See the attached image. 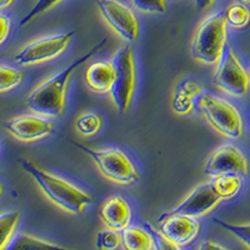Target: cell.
Instances as JSON below:
<instances>
[{"label": "cell", "mask_w": 250, "mask_h": 250, "mask_svg": "<svg viewBox=\"0 0 250 250\" xmlns=\"http://www.w3.org/2000/svg\"><path fill=\"white\" fill-rule=\"evenodd\" d=\"M106 38L98 43L97 45L91 48L88 53L73 60L66 68L60 70L53 77L48 78L43 83L29 94L26 99V105L33 113L40 114L48 118L60 117L64 113V106H65V93L66 86H68L69 79L71 74L74 73L75 69L79 68L82 64L93 58L98 51L106 44Z\"/></svg>", "instance_id": "6da1fadb"}, {"label": "cell", "mask_w": 250, "mask_h": 250, "mask_svg": "<svg viewBox=\"0 0 250 250\" xmlns=\"http://www.w3.org/2000/svg\"><path fill=\"white\" fill-rule=\"evenodd\" d=\"M20 165L35 180L40 190L53 204L71 214H80L91 203L90 194L82 190L68 180L40 169L34 163L21 160Z\"/></svg>", "instance_id": "7a4b0ae2"}, {"label": "cell", "mask_w": 250, "mask_h": 250, "mask_svg": "<svg viewBox=\"0 0 250 250\" xmlns=\"http://www.w3.org/2000/svg\"><path fill=\"white\" fill-rule=\"evenodd\" d=\"M195 108L200 110L214 130L229 139H242L244 137V123L242 114L235 105L223 98L209 93H202L194 100Z\"/></svg>", "instance_id": "3957f363"}, {"label": "cell", "mask_w": 250, "mask_h": 250, "mask_svg": "<svg viewBox=\"0 0 250 250\" xmlns=\"http://www.w3.org/2000/svg\"><path fill=\"white\" fill-rule=\"evenodd\" d=\"M225 13L218 12L205 18L198 25L191 43V55L208 65L218 64L227 46Z\"/></svg>", "instance_id": "277c9868"}, {"label": "cell", "mask_w": 250, "mask_h": 250, "mask_svg": "<svg viewBox=\"0 0 250 250\" xmlns=\"http://www.w3.org/2000/svg\"><path fill=\"white\" fill-rule=\"evenodd\" d=\"M90 156L103 176L122 185H131L139 180V173L126 154L118 148L91 149L82 144H75Z\"/></svg>", "instance_id": "5b68a950"}, {"label": "cell", "mask_w": 250, "mask_h": 250, "mask_svg": "<svg viewBox=\"0 0 250 250\" xmlns=\"http://www.w3.org/2000/svg\"><path fill=\"white\" fill-rule=\"evenodd\" d=\"M114 82L110 95L114 105L120 113H125L130 106L135 88V62L133 48L124 45L118 49L113 58Z\"/></svg>", "instance_id": "8992f818"}, {"label": "cell", "mask_w": 250, "mask_h": 250, "mask_svg": "<svg viewBox=\"0 0 250 250\" xmlns=\"http://www.w3.org/2000/svg\"><path fill=\"white\" fill-rule=\"evenodd\" d=\"M213 84L231 97L243 98L249 91V73L231 46L227 45L213 75Z\"/></svg>", "instance_id": "52a82bcc"}, {"label": "cell", "mask_w": 250, "mask_h": 250, "mask_svg": "<svg viewBox=\"0 0 250 250\" xmlns=\"http://www.w3.org/2000/svg\"><path fill=\"white\" fill-rule=\"evenodd\" d=\"M75 33H77L75 30H70L33 40L15 55L14 60L21 66L35 65L40 62H49L59 57L62 51L66 50Z\"/></svg>", "instance_id": "ba28073f"}, {"label": "cell", "mask_w": 250, "mask_h": 250, "mask_svg": "<svg viewBox=\"0 0 250 250\" xmlns=\"http://www.w3.org/2000/svg\"><path fill=\"white\" fill-rule=\"evenodd\" d=\"M100 14L123 39L134 42L139 35V21L133 9L119 0H97Z\"/></svg>", "instance_id": "9c48e42d"}, {"label": "cell", "mask_w": 250, "mask_h": 250, "mask_svg": "<svg viewBox=\"0 0 250 250\" xmlns=\"http://www.w3.org/2000/svg\"><path fill=\"white\" fill-rule=\"evenodd\" d=\"M204 170L210 178L224 174H235L244 178L249 174V163L247 156L236 145L227 143L211 153L208 158Z\"/></svg>", "instance_id": "30bf717a"}, {"label": "cell", "mask_w": 250, "mask_h": 250, "mask_svg": "<svg viewBox=\"0 0 250 250\" xmlns=\"http://www.w3.org/2000/svg\"><path fill=\"white\" fill-rule=\"evenodd\" d=\"M220 196L215 191L213 183H204L196 187L189 195L175 208L162 214L159 219L169 215H187L191 218H200L210 213L220 202Z\"/></svg>", "instance_id": "8fae6325"}, {"label": "cell", "mask_w": 250, "mask_h": 250, "mask_svg": "<svg viewBox=\"0 0 250 250\" xmlns=\"http://www.w3.org/2000/svg\"><path fill=\"white\" fill-rule=\"evenodd\" d=\"M9 134L21 142H35L50 135L54 131V123L40 114L19 115L4 123Z\"/></svg>", "instance_id": "7c38bea8"}, {"label": "cell", "mask_w": 250, "mask_h": 250, "mask_svg": "<svg viewBox=\"0 0 250 250\" xmlns=\"http://www.w3.org/2000/svg\"><path fill=\"white\" fill-rule=\"evenodd\" d=\"M158 223L160 225L159 230L180 248L193 242L200 229L198 220L187 215L165 216L158 219Z\"/></svg>", "instance_id": "4fadbf2b"}, {"label": "cell", "mask_w": 250, "mask_h": 250, "mask_svg": "<svg viewBox=\"0 0 250 250\" xmlns=\"http://www.w3.org/2000/svg\"><path fill=\"white\" fill-rule=\"evenodd\" d=\"M100 220L108 229L122 231L130 225L131 208L119 194L108 196L99 209Z\"/></svg>", "instance_id": "5bb4252c"}, {"label": "cell", "mask_w": 250, "mask_h": 250, "mask_svg": "<svg viewBox=\"0 0 250 250\" xmlns=\"http://www.w3.org/2000/svg\"><path fill=\"white\" fill-rule=\"evenodd\" d=\"M84 80H85L86 86L94 93H110L114 82L113 62H105V60L91 62L85 69Z\"/></svg>", "instance_id": "9a60e30c"}, {"label": "cell", "mask_w": 250, "mask_h": 250, "mask_svg": "<svg viewBox=\"0 0 250 250\" xmlns=\"http://www.w3.org/2000/svg\"><path fill=\"white\" fill-rule=\"evenodd\" d=\"M122 245L126 250H151L154 249L153 239L144 227L129 225L120 231Z\"/></svg>", "instance_id": "2e32d148"}, {"label": "cell", "mask_w": 250, "mask_h": 250, "mask_svg": "<svg viewBox=\"0 0 250 250\" xmlns=\"http://www.w3.org/2000/svg\"><path fill=\"white\" fill-rule=\"evenodd\" d=\"M213 187L222 200H229L236 195L242 188V176L224 174L213 178Z\"/></svg>", "instance_id": "e0dca14e"}, {"label": "cell", "mask_w": 250, "mask_h": 250, "mask_svg": "<svg viewBox=\"0 0 250 250\" xmlns=\"http://www.w3.org/2000/svg\"><path fill=\"white\" fill-rule=\"evenodd\" d=\"M20 220V213L18 210H10L0 213V250L6 249L8 244L14 236Z\"/></svg>", "instance_id": "ac0fdd59"}, {"label": "cell", "mask_w": 250, "mask_h": 250, "mask_svg": "<svg viewBox=\"0 0 250 250\" xmlns=\"http://www.w3.org/2000/svg\"><path fill=\"white\" fill-rule=\"evenodd\" d=\"M44 248H62L60 245L50 243L45 239L37 238L34 235L20 233L13 236L10 243L8 244L6 249H44Z\"/></svg>", "instance_id": "d6986e66"}, {"label": "cell", "mask_w": 250, "mask_h": 250, "mask_svg": "<svg viewBox=\"0 0 250 250\" xmlns=\"http://www.w3.org/2000/svg\"><path fill=\"white\" fill-rule=\"evenodd\" d=\"M224 13L227 24L234 29H243L250 23V10L244 4L235 1L228 6Z\"/></svg>", "instance_id": "ffe728a7"}, {"label": "cell", "mask_w": 250, "mask_h": 250, "mask_svg": "<svg viewBox=\"0 0 250 250\" xmlns=\"http://www.w3.org/2000/svg\"><path fill=\"white\" fill-rule=\"evenodd\" d=\"M23 71L5 64H0V93L13 90L23 82Z\"/></svg>", "instance_id": "44dd1931"}, {"label": "cell", "mask_w": 250, "mask_h": 250, "mask_svg": "<svg viewBox=\"0 0 250 250\" xmlns=\"http://www.w3.org/2000/svg\"><path fill=\"white\" fill-rule=\"evenodd\" d=\"M102 128V118L95 113H85L75 122V129L84 137H91Z\"/></svg>", "instance_id": "7402d4cb"}, {"label": "cell", "mask_w": 250, "mask_h": 250, "mask_svg": "<svg viewBox=\"0 0 250 250\" xmlns=\"http://www.w3.org/2000/svg\"><path fill=\"white\" fill-rule=\"evenodd\" d=\"M214 223L233 234L235 238H238L243 244H245L250 249V224H230V223L223 222L218 218L214 219Z\"/></svg>", "instance_id": "603a6c76"}, {"label": "cell", "mask_w": 250, "mask_h": 250, "mask_svg": "<svg viewBox=\"0 0 250 250\" xmlns=\"http://www.w3.org/2000/svg\"><path fill=\"white\" fill-rule=\"evenodd\" d=\"M122 245V234L120 231L105 229L100 230L97 234V248L98 249L114 250Z\"/></svg>", "instance_id": "cb8c5ba5"}, {"label": "cell", "mask_w": 250, "mask_h": 250, "mask_svg": "<svg viewBox=\"0 0 250 250\" xmlns=\"http://www.w3.org/2000/svg\"><path fill=\"white\" fill-rule=\"evenodd\" d=\"M193 108H195L194 98H191L190 95H188L185 91H183L182 89L178 86L173 95L174 111H175L176 114H179V115H187V114H189L193 110Z\"/></svg>", "instance_id": "d4e9b609"}, {"label": "cell", "mask_w": 250, "mask_h": 250, "mask_svg": "<svg viewBox=\"0 0 250 250\" xmlns=\"http://www.w3.org/2000/svg\"><path fill=\"white\" fill-rule=\"evenodd\" d=\"M60 1H62V0H37V3L29 10L28 14L20 20V26L26 25V24L30 23L31 20H34L39 15L49 12L51 8H54L55 5H58Z\"/></svg>", "instance_id": "484cf974"}, {"label": "cell", "mask_w": 250, "mask_h": 250, "mask_svg": "<svg viewBox=\"0 0 250 250\" xmlns=\"http://www.w3.org/2000/svg\"><path fill=\"white\" fill-rule=\"evenodd\" d=\"M144 228L149 231V234L151 235L153 239L154 249L158 250H173V249H180L179 245H176L175 243H173L171 240H169L159 229H155V228L151 227L149 223H144Z\"/></svg>", "instance_id": "4316f807"}, {"label": "cell", "mask_w": 250, "mask_h": 250, "mask_svg": "<svg viewBox=\"0 0 250 250\" xmlns=\"http://www.w3.org/2000/svg\"><path fill=\"white\" fill-rule=\"evenodd\" d=\"M133 5L144 13L162 14L167 9V0H131Z\"/></svg>", "instance_id": "83f0119b"}, {"label": "cell", "mask_w": 250, "mask_h": 250, "mask_svg": "<svg viewBox=\"0 0 250 250\" xmlns=\"http://www.w3.org/2000/svg\"><path fill=\"white\" fill-rule=\"evenodd\" d=\"M179 88L183 91H185L188 95H190L191 98H194V100L203 91L202 86L199 85V83L195 82L194 79H184L183 82H180Z\"/></svg>", "instance_id": "f1b7e54d"}, {"label": "cell", "mask_w": 250, "mask_h": 250, "mask_svg": "<svg viewBox=\"0 0 250 250\" xmlns=\"http://www.w3.org/2000/svg\"><path fill=\"white\" fill-rule=\"evenodd\" d=\"M10 29H12V20H10V18L8 15L3 14V13H0V45L9 37Z\"/></svg>", "instance_id": "f546056e"}, {"label": "cell", "mask_w": 250, "mask_h": 250, "mask_svg": "<svg viewBox=\"0 0 250 250\" xmlns=\"http://www.w3.org/2000/svg\"><path fill=\"white\" fill-rule=\"evenodd\" d=\"M198 249L199 250H210V249H225V248L223 247V245L213 243L211 240H205V242H203L202 244L198 247Z\"/></svg>", "instance_id": "4dcf8cb0"}, {"label": "cell", "mask_w": 250, "mask_h": 250, "mask_svg": "<svg viewBox=\"0 0 250 250\" xmlns=\"http://www.w3.org/2000/svg\"><path fill=\"white\" fill-rule=\"evenodd\" d=\"M214 1H215V0H195L196 9H198L199 12L207 10L208 8H210V5L214 3Z\"/></svg>", "instance_id": "1f68e13d"}, {"label": "cell", "mask_w": 250, "mask_h": 250, "mask_svg": "<svg viewBox=\"0 0 250 250\" xmlns=\"http://www.w3.org/2000/svg\"><path fill=\"white\" fill-rule=\"evenodd\" d=\"M14 1L15 0H0V10L12 6L13 4H14Z\"/></svg>", "instance_id": "d6a6232c"}, {"label": "cell", "mask_w": 250, "mask_h": 250, "mask_svg": "<svg viewBox=\"0 0 250 250\" xmlns=\"http://www.w3.org/2000/svg\"><path fill=\"white\" fill-rule=\"evenodd\" d=\"M235 1H238V3L240 4H244V5L247 6L250 5V0H235Z\"/></svg>", "instance_id": "836d02e7"}, {"label": "cell", "mask_w": 250, "mask_h": 250, "mask_svg": "<svg viewBox=\"0 0 250 250\" xmlns=\"http://www.w3.org/2000/svg\"><path fill=\"white\" fill-rule=\"evenodd\" d=\"M3 194H4V187L3 184H0V198L3 196Z\"/></svg>", "instance_id": "e575fe53"}, {"label": "cell", "mask_w": 250, "mask_h": 250, "mask_svg": "<svg viewBox=\"0 0 250 250\" xmlns=\"http://www.w3.org/2000/svg\"><path fill=\"white\" fill-rule=\"evenodd\" d=\"M248 73H249V82H250V69H249V70H248Z\"/></svg>", "instance_id": "d590c367"}]
</instances>
